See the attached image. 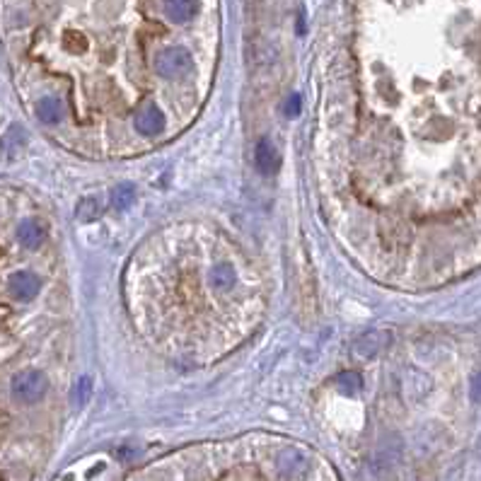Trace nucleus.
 <instances>
[{
    "mask_svg": "<svg viewBox=\"0 0 481 481\" xmlns=\"http://www.w3.org/2000/svg\"><path fill=\"white\" fill-rule=\"evenodd\" d=\"M155 73L160 78H164V80L194 75V60H191V56H189V51H184V48L169 46V48H164V51L157 53Z\"/></svg>",
    "mask_w": 481,
    "mask_h": 481,
    "instance_id": "1",
    "label": "nucleus"
},
{
    "mask_svg": "<svg viewBox=\"0 0 481 481\" xmlns=\"http://www.w3.org/2000/svg\"><path fill=\"white\" fill-rule=\"evenodd\" d=\"M12 397L22 404H36L46 394V377L41 375V370H22L12 377Z\"/></svg>",
    "mask_w": 481,
    "mask_h": 481,
    "instance_id": "2",
    "label": "nucleus"
},
{
    "mask_svg": "<svg viewBox=\"0 0 481 481\" xmlns=\"http://www.w3.org/2000/svg\"><path fill=\"white\" fill-rule=\"evenodd\" d=\"M10 293L17 297V300H32V297L39 293L41 281L34 276L32 271H17L10 276Z\"/></svg>",
    "mask_w": 481,
    "mask_h": 481,
    "instance_id": "3",
    "label": "nucleus"
},
{
    "mask_svg": "<svg viewBox=\"0 0 481 481\" xmlns=\"http://www.w3.org/2000/svg\"><path fill=\"white\" fill-rule=\"evenodd\" d=\"M254 162H257V169L261 174H273L278 167H281V155H278L276 145H273L269 138H261L257 143V150H254Z\"/></svg>",
    "mask_w": 481,
    "mask_h": 481,
    "instance_id": "4",
    "label": "nucleus"
},
{
    "mask_svg": "<svg viewBox=\"0 0 481 481\" xmlns=\"http://www.w3.org/2000/svg\"><path fill=\"white\" fill-rule=\"evenodd\" d=\"M133 126H136L138 133H143V136H148V138L160 136L164 131V114L157 107H145L143 112H138Z\"/></svg>",
    "mask_w": 481,
    "mask_h": 481,
    "instance_id": "5",
    "label": "nucleus"
},
{
    "mask_svg": "<svg viewBox=\"0 0 481 481\" xmlns=\"http://www.w3.org/2000/svg\"><path fill=\"white\" fill-rule=\"evenodd\" d=\"M162 10L172 22L184 24L191 20V17H196L199 3H194V0H167V3H162Z\"/></svg>",
    "mask_w": 481,
    "mask_h": 481,
    "instance_id": "6",
    "label": "nucleus"
},
{
    "mask_svg": "<svg viewBox=\"0 0 481 481\" xmlns=\"http://www.w3.org/2000/svg\"><path fill=\"white\" fill-rule=\"evenodd\" d=\"M17 240L22 242V247L27 249H36L44 242V228H41L36 221H24L17 230Z\"/></svg>",
    "mask_w": 481,
    "mask_h": 481,
    "instance_id": "7",
    "label": "nucleus"
},
{
    "mask_svg": "<svg viewBox=\"0 0 481 481\" xmlns=\"http://www.w3.org/2000/svg\"><path fill=\"white\" fill-rule=\"evenodd\" d=\"M36 117H39L44 124H56L60 121V100L53 95H46L36 102Z\"/></svg>",
    "mask_w": 481,
    "mask_h": 481,
    "instance_id": "8",
    "label": "nucleus"
},
{
    "mask_svg": "<svg viewBox=\"0 0 481 481\" xmlns=\"http://www.w3.org/2000/svg\"><path fill=\"white\" fill-rule=\"evenodd\" d=\"M136 201V186L133 184H119V186H114V191H112V206L117 211H126L129 206Z\"/></svg>",
    "mask_w": 481,
    "mask_h": 481,
    "instance_id": "9",
    "label": "nucleus"
},
{
    "mask_svg": "<svg viewBox=\"0 0 481 481\" xmlns=\"http://www.w3.org/2000/svg\"><path fill=\"white\" fill-rule=\"evenodd\" d=\"M211 281H213V285H216V288L230 290L235 285V271H233V266H228V264L216 266V269H213V273H211Z\"/></svg>",
    "mask_w": 481,
    "mask_h": 481,
    "instance_id": "10",
    "label": "nucleus"
},
{
    "mask_svg": "<svg viewBox=\"0 0 481 481\" xmlns=\"http://www.w3.org/2000/svg\"><path fill=\"white\" fill-rule=\"evenodd\" d=\"M90 392H92V385H90V380H88V377H83V380H78V382H75V387H73V392H70V401H73V404H75V406L88 404Z\"/></svg>",
    "mask_w": 481,
    "mask_h": 481,
    "instance_id": "11",
    "label": "nucleus"
},
{
    "mask_svg": "<svg viewBox=\"0 0 481 481\" xmlns=\"http://www.w3.org/2000/svg\"><path fill=\"white\" fill-rule=\"evenodd\" d=\"M97 216H100V201L97 199H83L78 204V218L80 221H92Z\"/></svg>",
    "mask_w": 481,
    "mask_h": 481,
    "instance_id": "12",
    "label": "nucleus"
},
{
    "mask_svg": "<svg viewBox=\"0 0 481 481\" xmlns=\"http://www.w3.org/2000/svg\"><path fill=\"white\" fill-rule=\"evenodd\" d=\"M300 109H302V100H300V95H290L288 100H285V117H297L300 114Z\"/></svg>",
    "mask_w": 481,
    "mask_h": 481,
    "instance_id": "13",
    "label": "nucleus"
}]
</instances>
